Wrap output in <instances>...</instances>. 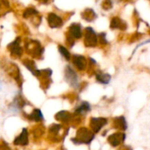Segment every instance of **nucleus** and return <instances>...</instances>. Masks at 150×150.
Instances as JSON below:
<instances>
[{"label": "nucleus", "instance_id": "aec40b11", "mask_svg": "<svg viewBox=\"0 0 150 150\" xmlns=\"http://www.w3.org/2000/svg\"><path fill=\"white\" fill-rule=\"evenodd\" d=\"M35 13H37V11H36L34 9H33V8H28V9L24 12L23 16H24V18H28V17H30L31 15H33V14H35Z\"/></svg>", "mask_w": 150, "mask_h": 150}, {"label": "nucleus", "instance_id": "ddd939ff", "mask_svg": "<svg viewBox=\"0 0 150 150\" xmlns=\"http://www.w3.org/2000/svg\"><path fill=\"white\" fill-rule=\"evenodd\" d=\"M24 64H25V66L34 75V76H39L40 74H41V71H40L37 68H36V66H35V64H34V62H32V61H26V62H24Z\"/></svg>", "mask_w": 150, "mask_h": 150}, {"label": "nucleus", "instance_id": "1a4fd4ad", "mask_svg": "<svg viewBox=\"0 0 150 150\" xmlns=\"http://www.w3.org/2000/svg\"><path fill=\"white\" fill-rule=\"evenodd\" d=\"M13 143L15 145H22V146H25L28 143V132L25 128H24L21 134L18 137H16V139L13 141Z\"/></svg>", "mask_w": 150, "mask_h": 150}, {"label": "nucleus", "instance_id": "39448f33", "mask_svg": "<svg viewBox=\"0 0 150 150\" xmlns=\"http://www.w3.org/2000/svg\"><path fill=\"white\" fill-rule=\"evenodd\" d=\"M126 139V134L122 133H115L112 135L109 136L108 138V142L112 146V147H117L120 144H121Z\"/></svg>", "mask_w": 150, "mask_h": 150}, {"label": "nucleus", "instance_id": "0eeeda50", "mask_svg": "<svg viewBox=\"0 0 150 150\" xmlns=\"http://www.w3.org/2000/svg\"><path fill=\"white\" fill-rule=\"evenodd\" d=\"M82 29H81V25L79 24L74 23L69 26V36H70V38H74V39H79L82 37Z\"/></svg>", "mask_w": 150, "mask_h": 150}, {"label": "nucleus", "instance_id": "dca6fc26", "mask_svg": "<svg viewBox=\"0 0 150 150\" xmlns=\"http://www.w3.org/2000/svg\"><path fill=\"white\" fill-rule=\"evenodd\" d=\"M90 110H91L90 104L88 102L84 101L76 109V112L78 114H83V113H86L87 112H89Z\"/></svg>", "mask_w": 150, "mask_h": 150}, {"label": "nucleus", "instance_id": "2eb2a0df", "mask_svg": "<svg viewBox=\"0 0 150 150\" xmlns=\"http://www.w3.org/2000/svg\"><path fill=\"white\" fill-rule=\"evenodd\" d=\"M55 120L62 122H68L70 120V114L66 111H61L55 114Z\"/></svg>", "mask_w": 150, "mask_h": 150}, {"label": "nucleus", "instance_id": "f8f14e48", "mask_svg": "<svg viewBox=\"0 0 150 150\" xmlns=\"http://www.w3.org/2000/svg\"><path fill=\"white\" fill-rule=\"evenodd\" d=\"M27 118L33 121H41V120H43V114L40 110L34 109L33 111V112L27 116Z\"/></svg>", "mask_w": 150, "mask_h": 150}, {"label": "nucleus", "instance_id": "a211bd4d", "mask_svg": "<svg viewBox=\"0 0 150 150\" xmlns=\"http://www.w3.org/2000/svg\"><path fill=\"white\" fill-rule=\"evenodd\" d=\"M83 18L84 19H86L87 21L91 22L96 18V13L94 12V11L92 9H86L83 12Z\"/></svg>", "mask_w": 150, "mask_h": 150}, {"label": "nucleus", "instance_id": "5701e85b", "mask_svg": "<svg viewBox=\"0 0 150 150\" xmlns=\"http://www.w3.org/2000/svg\"><path fill=\"white\" fill-rule=\"evenodd\" d=\"M39 1H40V2H43V3H46L47 0H39Z\"/></svg>", "mask_w": 150, "mask_h": 150}, {"label": "nucleus", "instance_id": "20e7f679", "mask_svg": "<svg viewBox=\"0 0 150 150\" xmlns=\"http://www.w3.org/2000/svg\"><path fill=\"white\" fill-rule=\"evenodd\" d=\"M106 124H107V120L105 118H91L90 126L94 133H98Z\"/></svg>", "mask_w": 150, "mask_h": 150}, {"label": "nucleus", "instance_id": "4468645a", "mask_svg": "<svg viewBox=\"0 0 150 150\" xmlns=\"http://www.w3.org/2000/svg\"><path fill=\"white\" fill-rule=\"evenodd\" d=\"M96 77H97L98 82H99L103 84L109 83L111 79H112L111 76L109 74H106V73H98V74H97Z\"/></svg>", "mask_w": 150, "mask_h": 150}, {"label": "nucleus", "instance_id": "f03ea898", "mask_svg": "<svg viewBox=\"0 0 150 150\" xmlns=\"http://www.w3.org/2000/svg\"><path fill=\"white\" fill-rule=\"evenodd\" d=\"M84 44L87 47H95L98 44V36L91 27L85 28Z\"/></svg>", "mask_w": 150, "mask_h": 150}, {"label": "nucleus", "instance_id": "9d476101", "mask_svg": "<svg viewBox=\"0 0 150 150\" xmlns=\"http://www.w3.org/2000/svg\"><path fill=\"white\" fill-rule=\"evenodd\" d=\"M18 40H19V39H17L16 40H14L12 43H11V44L9 45L11 53L12 54L18 55V56H19V55L22 54V48H21L20 46H19V42H18Z\"/></svg>", "mask_w": 150, "mask_h": 150}, {"label": "nucleus", "instance_id": "6ab92c4d", "mask_svg": "<svg viewBox=\"0 0 150 150\" xmlns=\"http://www.w3.org/2000/svg\"><path fill=\"white\" fill-rule=\"evenodd\" d=\"M58 48H59V52L61 53V54H62L67 61H69L70 58H71V55H70V53L69 52V50H68L65 47H63V46H59Z\"/></svg>", "mask_w": 150, "mask_h": 150}, {"label": "nucleus", "instance_id": "f3484780", "mask_svg": "<svg viewBox=\"0 0 150 150\" xmlns=\"http://www.w3.org/2000/svg\"><path fill=\"white\" fill-rule=\"evenodd\" d=\"M111 27L113 29L116 28H125L126 27V24L119 18H113L111 21Z\"/></svg>", "mask_w": 150, "mask_h": 150}, {"label": "nucleus", "instance_id": "7ed1b4c3", "mask_svg": "<svg viewBox=\"0 0 150 150\" xmlns=\"http://www.w3.org/2000/svg\"><path fill=\"white\" fill-rule=\"evenodd\" d=\"M65 78L70 83L71 86H73L75 88L78 87V77H77V75L69 66H68L66 68V69H65Z\"/></svg>", "mask_w": 150, "mask_h": 150}, {"label": "nucleus", "instance_id": "f257e3e1", "mask_svg": "<svg viewBox=\"0 0 150 150\" xmlns=\"http://www.w3.org/2000/svg\"><path fill=\"white\" fill-rule=\"evenodd\" d=\"M94 139V132L87 128H80L76 132V136L71 141L75 144H90Z\"/></svg>", "mask_w": 150, "mask_h": 150}, {"label": "nucleus", "instance_id": "6e6552de", "mask_svg": "<svg viewBox=\"0 0 150 150\" xmlns=\"http://www.w3.org/2000/svg\"><path fill=\"white\" fill-rule=\"evenodd\" d=\"M73 63L79 70H83L86 68L87 61L83 55H74L73 56Z\"/></svg>", "mask_w": 150, "mask_h": 150}, {"label": "nucleus", "instance_id": "423d86ee", "mask_svg": "<svg viewBox=\"0 0 150 150\" xmlns=\"http://www.w3.org/2000/svg\"><path fill=\"white\" fill-rule=\"evenodd\" d=\"M47 22L51 28H57L61 26L63 23L61 17H59L55 13H49L47 16Z\"/></svg>", "mask_w": 150, "mask_h": 150}, {"label": "nucleus", "instance_id": "9b49d317", "mask_svg": "<svg viewBox=\"0 0 150 150\" xmlns=\"http://www.w3.org/2000/svg\"><path fill=\"white\" fill-rule=\"evenodd\" d=\"M114 127L122 131H125L127 128V121L125 117L120 116L118 117L114 120Z\"/></svg>", "mask_w": 150, "mask_h": 150}, {"label": "nucleus", "instance_id": "4be33fe9", "mask_svg": "<svg viewBox=\"0 0 150 150\" xmlns=\"http://www.w3.org/2000/svg\"><path fill=\"white\" fill-rule=\"evenodd\" d=\"M112 2H111V0H105L104 1V4H103V8L104 9H106V10H108V9H110V8H112Z\"/></svg>", "mask_w": 150, "mask_h": 150}, {"label": "nucleus", "instance_id": "412c9836", "mask_svg": "<svg viewBox=\"0 0 150 150\" xmlns=\"http://www.w3.org/2000/svg\"><path fill=\"white\" fill-rule=\"evenodd\" d=\"M105 33H99L98 34V41L101 43V44H106L107 43V40L105 39Z\"/></svg>", "mask_w": 150, "mask_h": 150}]
</instances>
